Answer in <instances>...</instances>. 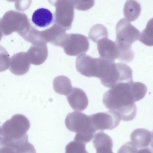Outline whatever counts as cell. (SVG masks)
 I'll list each match as a JSON object with an SVG mask.
<instances>
[{
  "instance_id": "cell-17",
  "label": "cell",
  "mask_w": 153,
  "mask_h": 153,
  "mask_svg": "<svg viewBox=\"0 0 153 153\" xmlns=\"http://www.w3.org/2000/svg\"><path fill=\"white\" fill-rule=\"evenodd\" d=\"M54 88L56 93L65 95L68 94L73 88L70 80L65 76L62 77L60 80L54 85Z\"/></svg>"
},
{
  "instance_id": "cell-2",
  "label": "cell",
  "mask_w": 153,
  "mask_h": 153,
  "mask_svg": "<svg viewBox=\"0 0 153 153\" xmlns=\"http://www.w3.org/2000/svg\"><path fill=\"white\" fill-rule=\"evenodd\" d=\"M115 42L120 51L118 59L122 62H129L132 60L134 56L131 46L133 43L139 40L140 33L125 18L121 19L117 22Z\"/></svg>"
},
{
  "instance_id": "cell-9",
  "label": "cell",
  "mask_w": 153,
  "mask_h": 153,
  "mask_svg": "<svg viewBox=\"0 0 153 153\" xmlns=\"http://www.w3.org/2000/svg\"><path fill=\"white\" fill-rule=\"evenodd\" d=\"M66 97L70 106L75 111H84L88 106V100L87 95L80 88H73Z\"/></svg>"
},
{
  "instance_id": "cell-8",
  "label": "cell",
  "mask_w": 153,
  "mask_h": 153,
  "mask_svg": "<svg viewBox=\"0 0 153 153\" xmlns=\"http://www.w3.org/2000/svg\"><path fill=\"white\" fill-rule=\"evenodd\" d=\"M97 43L100 57L113 61L118 59L120 51L115 42L106 37L101 39Z\"/></svg>"
},
{
  "instance_id": "cell-4",
  "label": "cell",
  "mask_w": 153,
  "mask_h": 153,
  "mask_svg": "<svg viewBox=\"0 0 153 153\" xmlns=\"http://www.w3.org/2000/svg\"><path fill=\"white\" fill-rule=\"evenodd\" d=\"M30 127L28 119L20 114L13 115L0 128V145L28 137L26 133Z\"/></svg>"
},
{
  "instance_id": "cell-18",
  "label": "cell",
  "mask_w": 153,
  "mask_h": 153,
  "mask_svg": "<svg viewBox=\"0 0 153 153\" xmlns=\"http://www.w3.org/2000/svg\"><path fill=\"white\" fill-rule=\"evenodd\" d=\"M65 152L87 153L85 144L74 141L69 143L65 148Z\"/></svg>"
},
{
  "instance_id": "cell-14",
  "label": "cell",
  "mask_w": 153,
  "mask_h": 153,
  "mask_svg": "<svg viewBox=\"0 0 153 153\" xmlns=\"http://www.w3.org/2000/svg\"><path fill=\"white\" fill-rule=\"evenodd\" d=\"M141 7L135 0H128L123 8V14L125 18L130 22L136 20L140 14Z\"/></svg>"
},
{
  "instance_id": "cell-10",
  "label": "cell",
  "mask_w": 153,
  "mask_h": 153,
  "mask_svg": "<svg viewBox=\"0 0 153 153\" xmlns=\"http://www.w3.org/2000/svg\"><path fill=\"white\" fill-rule=\"evenodd\" d=\"M35 153L33 145L29 142L28 138L9 143L2 146L0 149V153Z\"/></svg>"
},
{
  "instance_id": "cell-3",
  "label": "cell",
  "mask_w": 153,
  "mask_h": 153,
  "mask_svg": "<svg viewBox=\"0 0 153 153\" xmlns=\"http://www.w3.org/2000/svg\"><path fill=\"white\" fill-rule=\"evenodd\" d=\"M65 123L67 128L76 134L74 140L86 144L93 138L96 131L92 123L90 115L79 111L69 113Z\"/></svg>"
},
{
  "instance_id": "cell-7",
  "label": "cell",
  "mask_w": 153,
  "mask_h": 153,
  "mask_svg": "<svg viewBox=\"0 0 153 153\" xmlns=\"http://www.w3.org/2000/svg\"><path fill=\"white\" fill-rule=\"evenodd\" d=\"M90 116L96 131L112 129L119 125L121 120L117 113L111 110L96 113Z\"/></svg>"
},
{
  "instance_id": "cell-1",
  "label": "cell",
  "mask_w": 153,
  "mask_h": 153,
  "mask_svg": "<svg viewBox=\"0 0 153 153\" xmlns=\"http://www.w3.org/2000/svg\"><path fill=\"white\" fill-rule=\"evenodd\" d=\"M143 94L142 82L133 80L120 82L105 93L102 102L107 108L117 113L121 120L129 121L136 114L135 102L142 99Z\"/></svg>"
},
{
  "instance_id": "cell-12",
  "label": "cell",
  "mask_w": 153,
  "mask_h": 153,
  "mask_svg": "<svg viewBox=\"0 0 153 153\" xmlns=\"http://www.w3.org/2000/svg\"><path fill=\"white\" fill-rule=\"evenodd\" d=\"M93 143L97 153H113L112 140L108 135L100 131L94 136Z\"/></svg>"
},
{
  "instance_id": "cell-15",
  "label": "cell",
  "mask_w": 153,
  "mask_h": 153,
  "mask_svg": "<svg viewBox=\"0 0 153 153\" xmlns=\"http://www.w3.org/2000/svg\"><path fill=\"white\" fill-rule=\"evenodd\" d=\"M108 33L106 27L103 25L97 24L90 29L88 34L89 38L93 42L97 43L101 39L108 37Z\"/></svg>"
},
{
  "instance_id": "cell-16",
  "label": "cell",
  "mask_w": 153,
  "mask_h": 153,
  "mask_svg": "<svg viewBox=\"0 0 153 153\" xmlns=\"http://www.w3.org/2000/svg\"><path fill=\"white\" fill-rule=\"evenodd\" d=\"M138 40L146 45L153 46V18L148 22Z\"/></svg>"
},
{
  "instance_id": "cell-13",
  "label": "cell",
  "mask_w": 153,
  "mask_h": 153,
  "mask_svg": "<svg viewBox=\"0 0 153 153\" xmlns=\"http://www.w3.org/2000/svg\"><path fill=\"white\" fill-rule=\"evenodd\" d=\"M53 15L48 9L40 8L35 10L32 16L33 23L38 27L44 28L50 25L53 21Z\"/></svg>"
},
{
  "instance_id": "cell-11",
  "label": "cell",
  "mask_w": 153,
  "mask_h": 153,
  "mask_svg": "<svg viewBox=\"0 0 153 153\" xmlns=\"http://www.w3.org/2000/svg\"><path fill=\"white\" fill-rule=\"evenodd\" d=\"M131 140L134 146L140 151L148 148L151 143L152 134L149 130L144 128H137L134 130L130 136Z\"/></svg>"
},
{
  "instance_id": "cell-6",
  "label": "cell",
  "mask_w": 153,
  "mask_h": 153,
  "mask_svg": "<svg viewBox=\"0 0 153 153\" xmlns=\"http://www.w3.org/2000/svg\"><path fill=\"white\" fill-rule=\"evenodd\" d=\"M64 44L65 52L67 55L72 56L86 53L89 46L88 38L83 35L77 33L68 34Z\"/></svg>"
},
{
  "instance_id": "cell-20",
  "label": "cell",
  "mask_w": 153,
  "mask_h": 153,
  "mask_svg": "<svg viewBox=\"0 0 153 153\" xmlns=\"http://www.w3.org/2000/svg\"><path fill=\"white\" fill-rule=\"evenodd\" d=\"M150 146L153 149V131L152 134V139L150 143Z\"/></svg>"
},
{
  "instance_id": "cell-5",
  "label": "cell",
  "mask_w": 153,
  "mask_h": 153,
  "mask_svg": "<svg viewBox=\"0 0 153 153\" xmlns=\"http://www.w3.org/2000/svg\"><path fill=\"white\" fill-rule=\"evenodd\" d=\"M101 63V58H94L85 54L79 55L76 59V67L82 75L88 77L98 78Z\"/></svg>"
},
{
  "instance_id": "cell-19",
  "label": "cell",
  "mask_w": 153,
  "mask_h": 153,
  "mask_svg": "<svg viewBox=\"0 0 153 153\" xmlns=\"http://www.w3.org/2000/svg\"><path fill=\"white\" fill-rule=\"evenodd\" d=\"M74 8L77 10L86 11L91 8L95 3L94 0H72Z\"/></svg>"
}]
</instances>
